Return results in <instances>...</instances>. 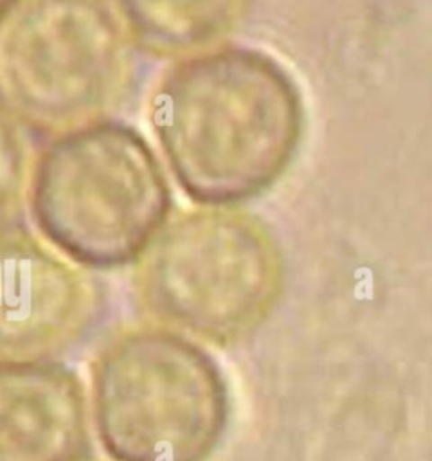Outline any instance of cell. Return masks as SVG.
<instances>
[{
    "mask_svg": "<svg viewBox=\"0 0 432 461\" xmlns=\"http://www.w3.org/2000/svg\"><path fill=\"white\" fill-rule=\"evenodd\" d=\"M148 110L175 180L203 205L270 189L304 131L297 83L272 56L248 47L182 58L155 85Z\"/></svg>",
    "mask_w": 432,
    "mask_h": 461,
    "instance_id": "6da1fadb",
    "label": "cell"
},
{
    "mask_svg": "<svg viewBox=\"0 0 432 461\" xmlns=\"http://www.w3.org/2000/svg\"><path fill=\"white\" fill-rule=\"evenodd\" d=\"M283 249L257 214L214 205L166 221L131 276L140 312L216 346L250 339L284 290Z\"/></svg>",
    "mask_w": 432,
    "mask_h": 461,
    "instance_id": "7a4b0ae2",
    "label": "cell"
},
{
    "mask_svg": "<svg viewBox=\"0 0 432 461\" xmlns=\"http://www.w3.org/2000/svg\"><path fill=\"white\" fill-rule=\"evenodd\" d=\"M27 200L45 241L97 270L135 261L173 202L153 148L135 128L113 121L54 137L32 160Z\"/></svg>",
    "mask_w": 432,
    "mask_h": 461,
    "instance_id": "3957f363",
    "label": "cell"
},
{
    "mask_svg": "<svg viewBox=\"0 0 432 461\" xmlns=\"http://www.w3.org/2000/svg\"><path fill=\"white\" fill-rule=\"evenodd\" d=\"M90 407L112 461H207L229 420L216 360L167 328L112 335L90 362Z\"/></svg>",
    "mask_w": 432,
    "mask_h": 461,
    "instance_id": "277c9868",
    "label": "cell"
},
{
    "mask_svg": "<svg viewBox=\"0 0 432 461\" xmlns=\"http://www.w3.org/2000/svg\"><path fill=\"white\" fill-rule=\"evenodd\" d=\"M133 77V45L108 0H18L0 20V104L29 133L108 121Z\"/></svg>",
    "mask_w": 432,
    "mask_h": 461,
    "instance_id": "5b68a950",
    "label": "cell"
},
{
    "mask_svg": "<svg viewBox=\"0 0 432 461\" xmlns=\"http://www.w3.org/2000/svg\"><path fill=\"white\" fill-rule=\"evenodd\" d=\"M101 283L45 240L0 234V362L54 360L77 348L104 313Z\"/></svg>",
    "mask_w": 432,
    "mask_h": 461,
    "instance_id": "8992f818",
    "label": "cell"
},
{
    "mask_svg": "<svg viewBox=\"0 0 432 461\" xmlns=\"http://www.w3.org/2000/svg\"><path fill=\"white\" fill-rule=\"evenodd\" d=\"M88 452L76 371L56 360L0 362V461H85Z\"/></svg>",
    "mask_w": 432,
    "mask_h": 461,
    "instance_id": "52a82bcc",
    "label": "cell"
},
{
    "mask_svg": "<svg viewBox=\"0 0 432 461\" xmlns=\"http://www.w3.org/2000/svg\"><path fill=\"white\" fill-rule=\"evenodd\" d=\"M140 52L175 59L218 47L245 22L252 0H108Z\"/></svg>",
    "mask_w": 432,
    "mask_h": 461,
    "instance_id": "ba28073f",
    "label": "cell"
},
{
    "mask_svg": "<svg viewBox=\"0 0 432 461\" xmlns=\"http://www.w3.org/2000/svg\"><path fill=\"white\" fill-rule=\"evenodd\" d=\"M32 160L29 131L0 104V234L22 225Z\"/></svg>",
    "mask_w": 432,
    "mask_h": 461,
    "instance_id": "9c48e42d",
    "label": "cell"
},
{
    "mask_svg": "<svg viewBox=\"0 0 432 461\" xmlns=\"http://www.w3.org/2000/svg\"><path fill=\"white\" fill-rule=\"evenodd\" d=\"M18 0H0V20L9 13V9L16 4Z\"/></svg>",
    "mask_w": 432,
    "mask_h": 461,
    "instance_id": "30bf717a",
    "label": "cell"
},
{
    "mask_svg": "<svg viewBox=\"0 0 432 461\" xmlns=\"http://www.w3.org/2000/svg\"><path fill=\"white\" fill-rule=\"evenodd\" d=\"M85 461H88V459H85ZM90 461H95V459H90Z\"/></svg>",
    "mask_w": 432,
    "mask_h": 461,
    "instance_id": "8fae6325",
    "label": "cell"
}]
</instances>
